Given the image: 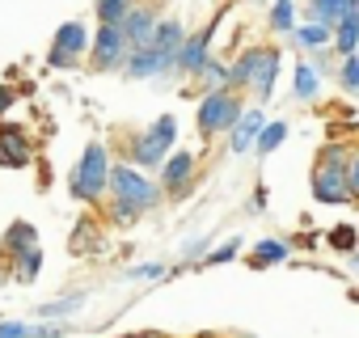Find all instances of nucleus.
I'll return each mask as SVG.
<instances>
[{
  "instance_id": "obj_1",
  "label": "nucleus",
  "mask_w": 359,
  "mask_h": 338,
  "mask_svg": "<svg viewBox=\"0 0 359 338\" xmlns=\"http://www.w3.org/2000/svg\"><path fill=\"white\" fill-rule=\"evenodd\" d=\"M110 169H114V156L102 140H89L85 152L76 156L72 174H68V195L76 203H102L106 191H110Z\"/></svg>"
},
{
  "instance_id": "obj_2",
  "label": "nucleus",
  "mask_w": 359,
  "mask_h": 338,
  "mask_svg": "<svg viewBox=\"0 0 359 338\" xmlns=\"http://www.w3.org/2000/svg\"><path fill=\"white\" fill-rule=\"evenodd\" d=\"M309 191L321 208H342L351 203V191H346V144L330 140L317 161H313V174H309Z\"/></svg>"
},
{
  "instance_id": "obj_3",
  "label": "nucleus",
  "mask_w": 359,
  "mask_h": 338,
  "mask_svg": "<svg viewBox=\"0 0 359 338\" xmlns=\"http://www.w3.org/2000/svg\"><path fill=\"white\" fill-rule=\"evenodd\" d=\"M173 144H177V119L173 114H161V119H152L127 144V156H131L135 169H161V161L173 152Z\"/></svg>"
},
{
  "instance_id": "obj_4",
  "label": "nucleus",
  "mask_w": 359,
  "mask_h": 338,
  "mask_svg": "<svg viewBox=\"0 0 359 338\" xmlns=\"http://www.w3.org/2000/svg\"><path fill=\"white\" fill-rule=\"evenodd\" d=\"M110 199L131 203L140 216H148L161 203V187L144 174V169H135L131 161H114V169H110Z\"/></svg>"
},
{
  "instance_id": "obj_5",
  "label": "nucleus",
  "mask_w": 359,
  "mask_h": 338,
  "mask_svg": "<svg viewBox=\"0 0 359 338\" xmlns=\"http://www.w3.org/2000/svg\"><path fill=\"white\" fill-rule=\"evenodd\" d=\"M241 114H245V106H241V93H237V89H212V93L199 97L195 127H199L203 140H212V135L233 131V123H237Z\"/></svg>"
},
{
  "instance_id": "obj_6",
  "label": "nucleus",
  "mask_w": 359,
  "mask_h": 338,
  "mask_svg": "<svg viewBox=\"0 0 359 338\" xmlns=\"http://www.w3.org/2000/svg\"><path fill=\"white\" fill-rule=\"evenodd\" d=\"M85 55H89V30H85V22L72 18V22H64V26L55 30L51 51H47V68L68 72V68H76Z\"/></svg>"
},
{
  "instance_id": "obj_7",
  "label": "nucleus",
  "mask_w": 359,
  "mask_h": 338,
  "mask_svg": "<svg viewBox=\"0 0 359 338\" xmlns=\"http://www.w3.org/2000/svg\"><path fill=\"white\" fill-rule=\"evenodd\" d=\"M275 60H279V47H271V43L241 47V51L233 55V64H229V85H233V89H254L258 76H262Z\"/></svg>"
},
{
  "instance_id": "obj_8",
  "label": "nucleus",
  "mask_w": 359,
  "mask_h": 338,
  "mask_svg": "<svg viewBox=\"0 0 359 338\" xmlns=\"http://www.w3.org/2000/svg\"><path fill=\"white\" fill-rule=\"evenodd\" d=\"M127 60V43H123V30L114 22H102L93 34H89V68L93 72H118Z\"/></svg>"
},
{
  "instance_id": "obj_9",
  "label": "nucleus",
  "mask_w": 359,
  "mask_h": 338,
  "mask_svg": "<svg viewBox=\"0 0 359 338\" xmlns=\"http://www.w3.org/2000/svg\"><path fill=\"white\" fill-rule=\"evenodd\" d=\"M156 22H161V9L152 5V0H135V5L114 22L118 30H123V43H127V51H140V47H148L152 43V30H156Z\"/></svg>"
},
{
  "instance_id": "obj_10",
  "label": "nucleus",
  "mask_w": 359,
  "mask_h": 338,
  "mask_svg": "<svg viewBox=\"0 0 359 338\" xmlns=\"http://www.w3.org/2000/svg\"><path fill=\"white\" fill-rule=\"evenodd\" d=\"M195 182V152L187 148H173L165 161H161V174H156V187L161 195H187Z\"/></svg>"
},
{
  "instance_id": "obj_11",
  "label": "nucleus",
  "mask_w": 359,
  "mask_h": 338,
  "mask_svg": "<svg viewBox=\"0 0 359 338\" xmlns=\"http://www.w3.org/2000/svg\"><path fill=\"white\" fill-rule=\"evenodd\" d=\"M212 43H216V22H208L203 30L187 34V39H182V51H177V60H173V72H182V76H199V72H203V64L212 60Z\"/></svg>"
},
{
  "instance_id": "obj_12",
  "label": "nucleus",
  "mask_w": 359,
  "mask_h": 338,
  "mask_svg": "<svg viewBox=\"0 0 359 338\" xmlns=\"http://www.w3.org/2000/svg\"><path fill=\"white\" fill-rule=\"evenodd\" d=\"M123 72H127L131 81H156V76L173 72V60H169V55H161L156 47H140V51H127Z\"/></svg>"
},
{
  "instance_id": "obj_13",
  "label": "nucleus",
  "mask_w": 359,
  "mask_h": 338,
  "mask_svg": "<svg viewBox=\"0 0 359 338\" xmlns=\"http://www.w3.org/2000/svg\"><path fill=\"white\" fill-rule=\"evenodd\" d=\"M34 156V140L26 127H0V165L9 169H26Z\"/></svg>"
},
{
  "instance_id": "obj_14",
  "label": "nucleus",
  "mask_w": 359,
  "mask_h": 338,
  "mask_svg": "<svg viewBox=\"0 0 359 338\" xmlns=\"http://www.w3.org/2000/svg\"><path fill=\"white\" fill-rule=\"evenodd\" d=\"M262 123H266V114L258 110V106H245V114L233 123V131H229V152H237V156H245V152H254V144H258V131H262Z\"/></svg>"
},
{
  "instance_id": "obj_15",
  "label": "nucleus",
  "mask_w": 359,
  "mask_h": 338,
  "mask_svg": "<svg viewBox=\"0 0 359 338\" xmlns=\"http://www.w3.org/2000/svg\"><path fill=\"white\" fill-rule=\"evenodd\" d=\"M182 39H187V26H182V22H177V18H161L156 30H152V43H148V47H156L161 55L177 60V51H182Z\"/></svg>"
},
{
  "instance_id": "obj_16",
  "label": "nucleus",
  "mask_w": 359,
  "mask_h": 338,
  "mask_svg": "<svg viewBox=\"0 0 359 338\" xmlns=\"http://www.w3.org/2000/svg\"><path fill=\"white\" fill-rule=\"evenodd\" d=\"M351 13H359V0H309V22H321L330 30Z\"/></svg>"
},
{
  "instance_id": "obj_17",
  "label": "nucleus",
  "mask_w": 359,
  "mask_h": 338,
  "mask_svg": "<svg viewBox=\"0 0 359 338\" xmlns=\"http://www.w3.org/2000/svg\"><path fill=\"white\" fill-rule=\"evenodd\" d=\"M34 245H39V229H34L30 220H13V224L5 229L0 254H5V258H18V254H26V250H34Z\"/></svg>"
},
{
  "instance_id": "obj_18",
  "label": "nucleus",
  "mask_w": 359,
  "mask_h": 338,
  "mask_svg": "<svg viewBox=\"0 0 359 338\" xmlns=\"http://www.w3.org/2000/svg\"><path fill=\"white\" fill-rule=\"evenodd\" d=\"M300 51H309V55H317V51H330V39H334V30L330 26H321V22H300L292 34H287Z\"/></svg>"
},
{
  "instance_id": "obj_19",
  "label": "nucleus",
  "mask_w": 359,
  "mask_h": 338,
  "mask_svg": "<svg viewBox=\"0 0 359 338\" xmlns=\"http://www.w3.org/2000/svg\"><path fill=\"white\" fill-rule=\"evenodd\" d=\"M292 93H296V102H317V93H321V68L313 64V60H300L296 64V81H292Z\"/></svg>"
},
{
  "instance_id": "obj_20",
  "label": "nucleus",
  "mask_w": 359,
  "mask_h": 338,
  "mask_svg": "<svg viewBox=\"0 0 359 338\" xmlns=\"http://www.w3.org/2000/svg\"><path fill=\"white\" fill-rule=\"evenodd\" d=\"M250 258H254V266H275V262H287V258H292V241H287V237H262V241H254Z\"/></svg>"
},
{
  "instance_id": "obj_21",
  "label": "nucleus",
  "mask_w": 359,
  "mask_h": 338,
  "mask_svg": "<svg viewBox=\"0 0 359 338\" xmlns=\"http://www.w3.org/2000/svg\"><path fill=\"white\" fill-rule=\"evenodd\" d=\"M330 51H334L338 60H346V55H355V51H359V13H351V18H342V22L334 26Z\"/></svg>"
},
{
  "instance_id": "obj_22",
  "label": "nucleus",
  "mask_w": 359,
  "mask_h": 338,
  "mask_svg": "<svg viewBox=\"0 0 359 338\" xmlns=\"http://www.w3.org/2000/svg\"><path fill=\"white\" fill-rule=\"evenodd\" d=\"M296 9H300V0H271V30L275 34H292L300 26Z\"/></svg>"
},
{
  "instance_id": "obj_23",
  "label": "nucleus",
  "mask_w": 359,
  "mask_h": 338,
  "mask_svg": "<svg viewBox=\"0 0 359 338\" xmlns=\"http://www.w3.org/2000/svg\"><path fill=\"white\" fill-rule=\"evenodd\" d=\"M81 304H85V292L60 296V300H51V304H39V321H60V317H72V313H81Z\"/></svg>"
},
{
  "instance_id": "obj_24",
  "label": "nucleus",
  "mask_w": 359,
  "mask_h": 338,
  "mask_svg": "<svg viewBox=\"0 0 359 338\" xmlns=\"http://www.w3.org/2000/svg\"><path fill=\"white\" fill-rule=\"evenodd\" d=\"M9 266H13V275H18L22 283H34V279H39V271H43V250L34 245V250H26V254L9 258Z\"/></svg>"
},
{
  "instance_id": "obj_25",
  "label": "nucleus",
  "mask_w": 359,
  "mask_h": 338,
  "mask_svg": "<svg viewBox=\"0 0 359 338\" xmlns=\"http://www.w3.org/2000/svg\"><path fill=\"white\" fill-rule=\"evenodd\" d=\"M199 81H203V93H212V89H233V85H229V64H224V60H216V55L203 64Z\"/></svg>"
},
{
  "instance_id": "obj_26",
  "label": "nucleus",
  "mask_w": 359,
  "mask_h": 338,
  "mask_svg": "<svg viewBox=\"0 0 359 338\" xmlns=\"http://www.w3.org/2000/svg\"><path fill=\"white\" fill-rule=\"evenodd\" d=\"M283 140H287V123H283V119H275V123L266 119V123H262V131H258V144H254V152H275Z\"/></svg>"
},
{
  "instance_id": "obj_27",
  "label": "nucleus",
  "mask_w": 359,
  "mask_h": 338,
  "mask_svg": "<svg viewBox=\"0 0 359 338\" xmlns=\"http://www.w3.org/2000/svg\"><path fill=\"white\" fill-rule=\"evenodd\" d=\"M334 76H338V89H342V93H359V60H355V55L338 60Z\"/></svg>"
},
{
  "instance_id": "obj_28",
  "label": "nucleus",
  "mask_w": 359,
  "mask_h": 338,
  "mask_svg": "<svg viewBox=\"0 0 359 338\" xmlns=\"http://www.w3.org/2000/svg\"><path fill=\"white\" fill-rule=\"evenodd\" d=\"M330 245H334L338 254H355V250H359V233H355L351 224H338V229H330Z\"/></svg>"
},
{
  "instance_id": "obj_29",
  "label": "nucleus",
  "mask_w": 359,
  "mask_h": 338,
  "mask_svg": "<svg viewBox=\"0 0 359 338\" xmlns=\"http://www.w3.org/2000/svg\"><path fill=\"white\" fill-rule=\"evenodd\" d=\"M346 191H351V203L359 199V144L346 148Z\"/></svg>"
},
{
  "instance_id": "obj_30",
  "label": "nucleus",
  "mask_w": 359,
  "mask_h": 338,
  "mask_svg": "<svg viewBox=\"0 0 359 338\" xmlns=\"http://www.w3.org/2000/svg\"><path fill=\"white\" fill-rule=\"evenodd\" d=\"M135 0H97V22H118Z\"/></svg>"
},
{
  "instance_id": "obj_31",
  "label": "nucleus",
  "mask_w": 359,
  "mask_h": 338,
  "mask_svg": "<svg viewBox=\"0 0 359 338\" xmlns=\"http://www.w3.org/2000/svg\"><path fill=\"white\" fill-rule=\"evenodd\" d=\"M237 250H241V237H233V241H224V245H216V250H208V266H220V262H233L237 258Z\"/></svg>"
},
{
  "instance_id": "obj_32",
  "label": "nucleus",
  "mask_w": 359,
  "mask_h": 338,
  "mask_svg": "<svg viewBox=\"0 0 359 338\" xmlns=\"http://www.w3.org/2000/svg\"><path fill=\"white\" fill-rule=\"evenodd\" d=\"M106 212H110V220H114V224H135V220H140V212H135L131 203H118V199H110V203H106Z\"/></svg>"
},
{
  "instance_id": "obj_33",
  "label": "nucleus",
  "mask_w": 359,
  "mask_h": 338,
  "mask_svg": "<svg viewBox=\"0 0 359 338\" xmlns=\"http://www.w3.org/2000/svg\"><path fill=\"white\" fill-rule=\"evenodd\" d=\"M131 279L156 283V279H165V266H161V262H144V266H135V271H131Z\"/></svg>"
},
{
  "instance_id": "obj_34",
  "label": "nucleus",
  "mask_w": 359,
  "mask_h": 338,
  "mask_svg": "<svg viewBox=\"0 0 359 338\" xmlns=\"http://www.w3.org/2000/svg\"><path fill=\"white\" fill-rule=\"evenodd\" d=\"M208 250H212V237H199V241H191L182 250V258H208Z\"/></svg>"
},
{
  "instance_id": "obj_35",
  "label": "nucleus",
  "mask_w": 359,
  "mask_h": 338,
  "mask_svg": "<svg viewBox=\"0 0 359 338\" xmlns=\"http://www.w3.org/2000/svg\"><path fill=\"white\" fill-rule=\"evenodd\" d=\"M13 102H18V89H9V85H0V119H5V114L13 110Z\"/></svg>"
},
{
  "instance_id": "obj_36",
  "label": "nucleus",
  "mask_w": 359,
  "mask_h": 338,
  "mask_svg": "<svg viewBox=\"0 0 359 338\" xmlns=\"http://www.w3.org/2000/svg\"><path fill=\"white\" fill-rule=\"evenodd\" d=\"M89 233H93V224L81 220V224H76V250H89Z\"/></svg>"
},
{
  "instance_id": "obj_37",
  "label": "nucleus",
  "mask_w": 359,
  "mask_h": 338,
  "mask_svg": "<svg viewBox=\"0 0 359 338\" xmlns=\"http://www.w3.org/2000/svg\"><path fill=\"white\" fill-rule=\"evenodd\" d=\"M262 208H266V191L258 187V191H254V199H250V212H262Z\"/></svg>"
},
{
  "instance_id": "obj_38",
  "label": "nucleus",
  "mask_w": 359,
  "mask_h": 338,
  "mask_svg": "<svg viewBox=\"0 0 359 338\" xmlns=\"http://www.w3.org/2000/svg\"><path fill=\"white\" fill-rule=\"evenodd\" d=\"M351 271H355V279H359V250L351 254Z\"/></svg>"
},
{
  "instance_id": "obj_39",
  "label": "nucleus",
  "mask_w": 359,
  "mask_h": 338,
  "mask_svg": "<svg viewBox=\"0 0 359 338\" xmlns=\"http://www.w3.org/2000/svg\"><path fill=\"white\" fill-rule=\"evenodd\" d=\"M118 338H161V334H118Z\"/></svg>"
},
{
  "instance_id": "obj_40",
  "label": "nucleus",
  "mask_w": 359,
  "mask_h": 338,
  "mask_svg": "<svg viewBox=\"0 0 359 338\" xmlns=\"http://www.w3.org/2000/svg\"><path fill=\"white\" fill-rule=\"evenodd\" d=\"M233 338H258V334H233Z\"/></svg>"
},
{
  "instance_id": "obj_41",
  "label": "nucleus",
  "mask_w": 359,
  "mask_h": 338,
  "mask_svg": "<svg viewBox=\"0 0 359 338\" xmlns=\"http://www.w3.org/2000/svg\"><path fill=\"white\" fill-rule=\"evenodd\" d=\"M199 338H220V334H199Z\"/></svg>"
},
{
  "instance_id": "obj_42",
  "label": "nucleus",
  "mask_w": 359,
  "mask_h": 338,
  "mask_svg": "<svg viewBox=\"0 0 359 338\" xmlns=\"http://www.w3.org/2000/svg\"><path fill=\"white\" fill-rule=\"evenodd\" d=\"M250 5H262V0H250Z\"/></svg>"
},
{
  "instance_id": "obj_43",
  "label": "nucleus",
  "mask_w": 359,
  "mask_h": 338,
  "mask_svg": "<svg viewBox=\"0 0 359 338\" xmlns=\"http://www.w3.org/2000/svg\"><path fill=\"white\" fill-rule=\"evenodd\" d=\"M355 60H359V51H355Z\"/></svg>"
}]
</instances>
